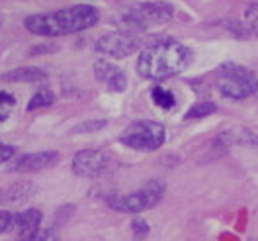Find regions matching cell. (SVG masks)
Here are the masks:
<instances>
[{"instance_id":"cell-1","label":"cell","mask_w":258,"mask_h":241,"mask_svg":"<svg viewBox=\"0 0 258 241\" xmlns=\"http://www.w3.org/2000/svg\"><path fill=\"white\" fill-rule=\"evenodd\" d=\"M192 63V49L172 37H162L147 45L137 59V73L149 80L170 79Z\"/></svg>"},{"instance_id":"cell-2","label":"cell","mask_w":258,"mask_h":241,"mask_svg":"<svg viewBox=\"0 0 258 241\" xmlns=\"http://www.w3.org/2000/svg\"><path fill=\"white\" fill-rule=\"evenodd\" d=\"M100 20V12L90 4H75L63 10H55L47 14H33L26 18V30L43 35V37H57L67 33L84 32L96 26Z\"/></svg>"},{"instance_id":"cell-3","label":"cell","mask_w":258,"mask_h":241,"mask_svg":"<svg viewBox=\"0 0 258 241\" xmlns=\"http://www.w3.org/2000/svg\"><path fill=\"white\" fill-rule=\"evenodd\" d=\"M217 88L221 97L246 100L258 92V79L252 71L239 63H225L217 71Z\"/></svg>"},{"instance_id":"cell-4","label":"cell","mask_w":258,"mask_h":241,"mask_svg":"<svg viewBox=\"0 0 258 241\" xmlns=\"http://www.w3.org/2000/svg\"><path fill=\"white\" fill-rule=\"evenodd\" d=\"M174 16V8L168 2H141L127 8L121 16L119 32L137 33L157 24H166Z\"/></svg>"},{"instance_id":"cell-5","label":"cell","mask_w":258,"mask_h":241,"mask_svg":"<svg viewBox=\"0 0 258 241\" xmlns=\"http://www.w3.org/2000/svg\"><path fill=\"white\" fill-rule=\"evenodd\" d=\"M162 194H164V182L159 178H153L145 182L139 190H133L129 194H119L108 198L110 208L115 212H125V214H141L145 210L153 208L161 202Z\"/></svg>"},{"instance_id":"cell-6","label":"cell","mask_w":258,"mask_h":241,"mask_svg":"<svg viewBox=\"0 0 258 241\" xmlns=\"http://www.w3.org/2000/svg\"><path fill=\"white\" fill-rule=\"evenodd\" d=\"M166 139L164 126L153 120H139L129 124L119 135V141L135 151H157Z\"/></svg>"},{"instance_id":"cell-7","label":"cell","mask_w":258,"mask_h":241,"mask_svg":"<svg viewBox=\"0 0 258 241\" xmlns=\"http://www.w3.org/2000/svg\"><path fill=\"white\" fill-rule=\"evenodd\" d=\"M141 45V39L137 37V33L127 32H110L102 33L94 41V49L102 55H108L112 59H123L129 57L131 53H135Z\"/></svg>"},{"instance_id":"cell-8","label":"cell","mask_w":258,"mask_h":241,"mask_svg":"<svg viewBox=\"0 0 258 241\" xmlns=\"http://www.w3.org/2000/svg\"><path fill=\"white\" fill-rule=\"evenodd\" d=\"M106 167H108V155L104 151H98V149L79 151L73 157V173L77 177H98Z\"/></svg>"},{"instance_id":"cell-9","label":"cell","mask_w":258,"mask_h":241,"mask_svg":"<svg viewBox=\"0 0 258 241\" xmlns=\"http://www.w3.org/2000/svg\"><path fill=\"white\" fill-rule=\"evenodd\" d=\"M94 75L102 84H106L113 92H123L127 88L125 73L117 65L110 63V61H96L94 63Z\"/></svg>"},{"instance_id":"cell-10","label":"cell","mask_w":258,"mask_h":241,"mask_svg":"<svg viewBox=\"0 0 258 241\" xmlns=\"http://www.w3.org/2000/svg\"><path fill=\"white\" fill-rule=\"evenodd\" d=\"M57 161H59V153L57 151H37V153H30V155L20 157L10 167V171H16V173H35V171L53 167Z\"/></svg>"},{"instance_id":"cell-11","label":"cell","mask_w":258,"mask_h":241,"mask_svg":"<svg viewBox=\"0 0 258 241\" xmlns=\"http://www.w3.org/2000/svg\"><path fill=\"white\" fill-rule=\"evenodd\" d=\"M39 224H41V212L37 208H30L26 212L14 214L10 231L16 233L18 239H26V237H32L35 231H39Z\"/></svg>"},{"instance_id":"cell-12","label":"cell","mask_w":258,"mask_h":241,"mask_svg":"<svg viewBox=\"0 0 258 241\" xmlns=\"http://www.w3.org/2000/svg\"><path fill=\"white\" fill-rule=\"evenodd\" d=\"M33 190V184L30 180H22V182H14L8 188H4L0 192V204L4 206H18L22 202H26L30 198Z\"/></svg>"},{"instance_id":"cell-13","label":"cell","mask_w":258,"mask_h":241,"mask_svg":"<svg viewBox=\"0 0 258 241\" xmlns=\"http://www.w3.org/2000/svg\"><path fill=\"white\" fill-rule=\"evenodd\" d=\"M2 79L6 82H39L47 79V73L39 67H20L10 73H6Z\"/></svg>"},{"instance_id":"cell-14","label":"cell","mask_w":258,"mask_h":241,"mask_svg":"<svg viewBox=\"0 0 258 241\" xmlns=\"http://www.w3.org/2000/svg\"><path fill=\"white\" fill-rule=\"evenodd\" d=\"M151 98H153V102L162 108V110H170V108H174V104H176V100H174V94L168 90V88H164L161 84H155L153 88H151Z\"/></svg>"},{"instance_id":"cell-15","label":"cell","mask_w":258,"mask_h":241,"mask_svg":"<svg viewBox=\"0 0 258 241\" xmlns=\"http://www.w3.org/2000/svg\"><path fill=\"white\" fill-rule=\"evenodd\" d=\"M217 110V104L211 102V100H202L198 104H194L192 108L186 114V120H200V118H206Z\"/></svg>"},{"instance_id":"cell-16","label":"cell","mask_w":258,"mask_h":241,"mask_svg":"<svg viewBox=\"0 0 258 241\" xmlns=\"http://www.w3.org/2000/svg\"><path fill=\"white\" fill-rule=\"evenodd\" d=\"M53 102H55V94L49 88H43V90L35 92L32 100L28 102V112L30 110H37V108H43V106H51Z\"/></svg>"},{"instance_id":"cell-17","label":"cell","mask_w":258,"mask_h":241,"mask_svg":"<svg viewBox=\"0 0 258 241\" xmlns=\"http://www.w3.org/2000/svg\"><path fill=\"white\" fill-rule=\"evenodd\" d=\"M244 24H246V30L250 33H254L258 37V2L254 4H250L248 8H246V12H244Z\"/></svg>"},{"instance_id":"cell-18","label":"cell","mask_w":258,"mask_h":241,"mask_svg":"<svg viewBox=\"0 0 258 241\" xmlns=\"http://www.w3.org/2000/svg\"><path fill=\"white\" fill-rule=\"evenodd\" d=\"M14 106H16V98L8 92H0V122H4L10 116Z\"/></svg>"},{"instance_id":"cell-19","label":"cell","mask_w":258,"mask_h":241,"mask_svg":"<svg viewBox=\"0 0 258 241\" xmlns=\"http://www.w3.org/2000/svg\"><path fill=\"white\" fill-rule=\"evenodd\" d=\"M131 229H133V235L137 239H143V237H147V233H149V224H147L143 218H135L131 222Z\"/></svg>"},{"instance_id":"cell-20","label":"cell","mask_w":258,"mask_h":241,"mask_svg":"<svg viewBox=\"0 0 258 241\" xmlns=\"http://www.w3.org/2000/svg\"><path fill=\"white\" fill-rule=\"evenodd\" d=\"M104 126H108L106 120H96V122H86V124H81L75 128V133H88V131H98Z\"/></svg>"},{"instance_id":"cell-21","label":"cell","mask_w":258,"mask_h":241,"mask_svg":"<svg viewBox=\"0 0 258 241\" xmlns=\"http://www.w3.org/2000/svg\"><path fill=\"white\" fill-rule=\"evenodd\" d=\"M28 241H59V235H57V231L55 229H39V231H35L32 237H28Z\"/></svg>"},{"instance_id":"cell-22","label":"cell","mask_w":258,"mask_h":241,"mask_svg":"<svg viewBox=\"0 0 258 241\" xmlns=\"http://www.w3.org/2000/svg\"><path fill=\"white\" fill-rule=\"evenodd\" d=\"M12 220H14V214H12V212L0 210V233L10 231V227H12Z\"/></svg>"},{"instance_id":"cell-23","label":"cell","mask_w":258,"mask_h":241,"mask_svg":"<svg viewBox=\"0 0 258 241\" xmlns=\"http://www.w3.org/2000/svg\"><path fill=\"white\" fill-rule=\"evenodd\" d=\"M14 155H16V147H12V145L2 143V141H0V163L10 161Z\"/></svg>"},{"instance_id":"cell-24","label":"cell","mask_w":258,"mask_h":241,"mask_svg":"<svg viewBox=\"0 0 258 241\" xmlns=\"http://www.w3.org/2000/svg\"><path fill=\"white\" fill-rule=\"evenodd\" d=\"M39 51H45V53H47V51H57V45H37V47H33L32 49V55H39Z\"/></svg>"},{"instance_id":"cell-25","label":"cell","mask_w":258,"mask_h":241,"mask_svg":"<svg viewBox=\"0 0 258 241\" xmlns=\"http://www.w3.org/2000/svg\"><path fill=\"white\" fill-rule=\"evenodd\" d=\"M18 241H28V237H26V239H18Z\"/></svg>"}]
</instances>
